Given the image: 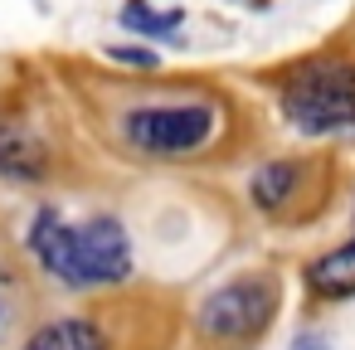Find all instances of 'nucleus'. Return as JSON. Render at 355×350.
I'll return each mask as SVG.
<instances>
[{"label":"nucleus","mask_w":355,"mask_h":350,"mask_svg":"<svg viewBox=\"0 0 355 350\" xmlns=\"http://www.w3.org/2000/svg\"><path fill=\"white\" fill-rule=\"evenodd\" d=\"M30 248L64 287H107L132 272V243L127 229L112 214H93L73 224L54 204H44L30 224Z\"/></svg>","instance_id":"obj_1"},{"label":"nucleus","mask_w":355,"mask_h":350,"mask_svg":"<svg viewBox=\"0 0 355 350\" xmlns=\"http://www.w3.org/2000/svg\"><path fill=\"white\" fill-rule=\"evenodd\" d=\"M282 117L306 137H331L355 127V69L350 64H311L287 78Z\"/></svg>","instance_id":"obj_2"},{"label":"nucleus","mask_w":355,"mask_h":350,"mask_svg":"<svg viewBox=\"0 0 355 350\" xmlns=\"http://www.w3.org/2000/svg\"><path fill=\"white\" fill-rule=\"evenodd\" d=\"M272 306H277L272 277H258V272H253V277H234L229 287L209 292V297L200 301L195 326H200L205 340L234 345V340H253V335L272 321Z\"/></svg>","instance_id":"obj_3"},{"label":"nucleus","mask_w":355,"mask_h":350,"mask_svg":"<svg viewBox=\"0 0 355 350\" xmlns=\"http://www.w3.org/2000/svg\"><path fill=\"white\" fill-rule=\"evenodd\" d=\"M214 132V112L209 107H137L122 117V137L146 151V156H180V151H200Z\"/></svg>","instance_id":"obj_4"},{"label":"nucleus","mask_w":355,"mask_h":350,"mask_svg":"<svg viewBox=\"0 0 355 350\" xmlns=\"http://www.w3.org/2000/svg\"><path fill=\"white\" fill-rule=\"evenodd\" d=\"M0 170L10 180H40L44 175V151L30 127L20 122H0Z\"/></svg>","instance_id":"obj_5"},{"label":"nucleus","mask_w":355,"mask_h":350,"mask_svg":"<svg viewBox=\"0 0 355 350\" xmlns=\"http://www.w3.org/2000/svg\"><path fill=\"white\" fill-rule=\"evenodd\" d=\"M306 282H311L316 297H350V292H355V234H350L340 248L321 253V258L306 268Z\"/></svg>","instance_id":"obj_6"},{"label":"nucleus","mask_w":355,"mask_h":350,"mask_svg":"<svg viewBox=\"0 0 355 350\" xmlns=\"http://www.w3.org/2000/svg\"><path fill=\"white\" fill-rule=\"evenodd\" d=\"M25 350H107V340L93 321L69 316V321H49L44 331H35Z\"/></svg>","instance_id":"obj_7"},{"label":"nucleus","mask_w":355,"mask_h":350,"mask_svg":"<svg viewBox=\"0 0 355 350\" xmlns=\"http://www.w3.org/2000/svg\"><path fill=\"white\" fill-rule=\"evenodd\" d=\"M292 185H297V166H292V161H268V166L253 175V204L277 209V204L292 195Z\"/></svg>","instance_id":"obj_8"},{"label":"nucleus","mask_w":355,"mask_h":350,"mask_svg":"<svg viewBox=\"0 0 355 350\" xmlns=\"http://www.w3.org/2000/svg\"><path fill=\"white\" fill-rule=\"evenodd\" d=\"M122 25H127V30H137V35H171V30L180 25V10L156 15V10H146V6H132V10L122 15Z\"/></svg>","instance_id":"obj_9"},{"label":"nucleus","mask_w":355,"mask_h":350,"mask_svg":"<svg viewBox=\"0 0 355 350\" xmlns=\"http://www.w3.org/2000/svg\"><path fill=\"white\" fill-rule=\"evenodd\" d=\"M112 59H127V64H156V54H141V49H112Z\"/></svg>","instance_id":"obj_10"},{"label":"nucleus","mask_w":355,"mask_h":350,"mask_svg":"<svg viewBox=\"0 0 355 350\" xmlns=\"http://www.w3.org/2000/svg\"><path fill=\"white\" fill-rule=\"evenodd\" d=\"M292 350H331V340H326V335H297Z\"/></svg>","instance_id":"obj_11"},{"label":"nucleus","mask_w":355,"mask_h":350,"mask_svg":"<svg viewBox=\"0 0 355 350\" xmlns=\"http://www.w3.org/2000/svg\"><path fill=\"white\" fill-rule=\"evenodd\" d=\"M10 326V292H6V277H0V335Z\"/></svg>","instance_id":"obj_12"}]
</instances>
